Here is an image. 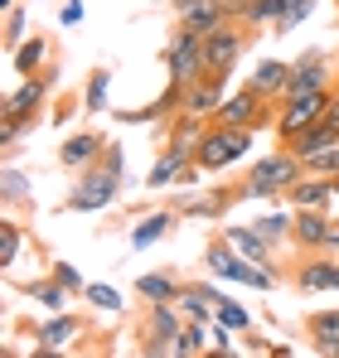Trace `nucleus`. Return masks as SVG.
Returning a JSON list of instances; mask_svg holds the SVG:
<instances>
[{"instance_id":"nucleus-1","label":"nucleus","mask_w":339,"mask_h":358,"mask_svg":"<svg viewBox=\"0 0 339 358\" xmlns=\"http://www.w3.org/2000/svg\"><path fill=\"white\" fill-rule=\"evenodd\" d=\"M204 262H209V276H219V281H237V286H252V291H277V286H282V271H277V266L247 262L228 238L214 242V247L204 252Z\"/></svg>"},{"instance_id":"nucleus-2","label":"nucleus","mask_w":339,"mask_h":358,"mask_svg":"<svg viewBox=\"0 0 339 358\" xmlns=\"http://www.w3.org/2000/svg\"><path fill=\"white\" fill-rule=\"evenodd\" d=\"M296 179H305V160H300L296 150H277V155H267V160L247 175L242 189H228V194H233V203H237V199H277Z\"/></svg>"},{"instance_id":"nucleus-3","label":"nucleus","mask_w":339,"mask_h":358,"mask_svg":"<svg viewBox=\"0 0 339 358\" xmlns=\"http://www.w3.org/2000/svg\"><path fill=\"white\" fill-rule=\"evenodd\" d=\"M247 145H252V126H214V131H204V141L194 150V165L204 175L228 170V165H237L247 155Z\"/></svg>"},{"instance_id":"nucleus-4","label":"nucleus","mask_w":339,"mask_h":358,"mask_svg":"<svg viewBox=\"0 0 339 358\" xmlns=\"http://www.w3.org/2000/svg\"><path fill=\"white\" fill-rule=\"evenodd\" d=\"M165 68H170V83L174 87H194L199 78H209V59H204V34L194 29H174L165 44Z\"/></svg>"},{"instance_id":"nucleus-5","label":"nucleus","mask_w":339,"mask_h":358,"mask_svg":"<svg viewBox=\"0 0 339 358\" xmlns=\"http://www.w3.org/2000/svg\"><path fill=\"white\" fill-rule=\"evenodd\" d=\"M116 194H121V175H112L107 165H92V170H78V184L68 189L63 208L68 213H102L116 203Z\"/></svg>"},{"instance_id":"nucleus-6","label":"nucleus","mask_w":339,"mask_h":358,"mask_svg":"<svg viewBox=\"0 0 339 358\" xmlns=\"http://www.w3.org/2000/svg\"><path fill=\"white\" fill-rule=\"evenodd\" d=\"M330 112V87H315V92H296V97H282L277 102V131H282L286 141L296 136V131H305V126H315V121Z\"/></svg>"},{"instance_id":"nucleus-7","label":"nucleus","mask_w":339,"mask_h":358,"mask_svg":"<svg viewBox=\"0 0 339 358\" xmlns=\"http://www.w3.org/2000/svg\"><path fill=\"white\" fill-rule=\"evenodd\" d=\"M242 49H247V24H237V20H228V24L204 34V59H209L214 78H223L228 68L242 59Z\"/></svg>"},{"instance_id":"nucleus-8","label":"nucleus","mask_w":339,"mask_h":358,"mask_svg":"<svg viewBox=\"0 0 339 358\" xmlns=\"http://www.w3.org/2000/svg\"><path fill=\"white\" fill-rule=\"evenodd\" d=\"M184 324L189 320H184L179 300H151V310H146V354H170L174 349V334Z\"/></svg>"},{"instance_id":"nucleus-9","label":"nucleus","mask_w":339,"mask_h":358,"mask_svg":"<svg viewBox=\"0 0 339 358\" xmlns=\"http://www.w3.org/2000/svg\"><path fill=\"white\" fill-rule=\"evenodd\" d=\"M214 121L219 126H257V121H267V92H257L252 83L228 92L219 102V112H214Z\"/></svg>"},{"instance_id":"nucleus-10","label":"nucleus","mask_w":339,"mask_h":358,"mask_svg":"<svg viewBox=\"0 0 339 358\" xmlns=\"http://www.w3.org/2000/svg\"><path fill=\"white\" fill-rule=\"evenodd\" d=\"M291 238L310 252H339V223L325 218V208H296V228Z\"/></svg>"},{"instance_id":"nucleus-11","label":"nucleus","mask_w":339,"mask_h":358,"mask_svg":"<svg viewBox=\"0 0 339 358\" xmlns=\"http://www.w3.org/2000/svg\"><path fill=\"white\" fill-rule=\"evenodd\" d=\"M73 339H83V320L68 315V310H58V315H49V320L34 329V354H58V349H68Z\"/></svg>"},{"instance_id":"nucleus-12","label":"nucleus","mask_w":339,"mask_h":358,"mask_svg":"<svg viewBox=\"0 0 339 358\" xmlns=\"http://www.w3.org/2000/svg\"><path fill=\"white\" fill-rule=\"evenodd\" d=\"M102 150H107L102 136L73 131V136H63V145H58V165H68V170H92V165L102 160Z\"/></svg>"},{"instance_id":"nucleus-13","label":"nucleus","mask_w":339,"mask_h":358,"mask_svg":"<svg viewBox=\"0 0 339 358\" xmlns=\"http://www.w3.org/2000/svg\"><path fill=\"white\" fill-rule=\"evenodd\" d=\"M325 78H330V63H325V54H310V59L291 63L282 97H296V92H315V87H325ZM282 97H277V102H282Z\"/></svg>"},{"instance_id":"nucleus-14","label":"nucleus","mask_w":339,"mask_h":358,"mask_svg":"<svg viewBox=\"0 0 339 358\" xmlns=\"http://www.w3.org/2000/svg\"><path fill=\"white\" fill-rule=\"evenodd\" d=\"M339 145V126L330 117H320L315 126H305V131H296L291 141H286V150H296L300 160H310V155H320V150H330Z\"/></svg>"},{"instance_id":"nucleus-15","label":"nucleus","mask_w":339,"mask_h":358,"mask_svg":"<svg viewBox=\"0 0 339 358\" xmlns=\"http://www.w3.org/2000/svg\"><path fill=\"white\" fill-rule=\"evenodd\" d=\"M223 238L233 242V247H237L247 262H257V266H272V247H277V242H267L262 233H257V228H252V223H228Z\"/></svg>"},{"instance_id":"nucleus-16","label":"nucleus","mask_w":339,"mask_h":358,"mask_svg":"<svg viewBox=\"0 0 339 358\" xmlns=\"http://www.w3.org/2000/svg\"><path fill=\"white\" fill-rule=\"evenodd\" d=\"M219 102H223V78H199L194 87H184V107L179 112H189V117H214L219 112Z\"/></svg>"},{"instance_id":"nucleus-17","label":"nucleus","mask_w":339,"mask_h":358,"mask_svg":"<svg viewBox=\"0 0 339 358\" xmlns=\"http://www.w3.org/2000/svg\"><path fill=\"white\" fill-rule=\"evenodd\" d=\"M286 199H291V208H325V203H335V179L305 175L286 189Z\"/></svg>"},{"instance_id":"nucleus-18","label":"nucleus","mask_w":339,"mask_h":358,"mask_svg":"<svg viewBox=\"0 0 339 358\" xmlns=\"http://www.w3.org/2000/svg\"><path fill=\"white\" fill-rule=\"evenodd\" d=\"M44 63H49V39L44 34H29L15 54H10V68L20 73V78H34V73H44Z\"/></svg>"},{"instance_id":"nucleus-19","label":"nucleus","mask_w":339,"mask_h":358,"mask_svg":"<svg viewBox=\"0 0 339 358\" xmlns=\"http://www.w3.org/2000/svg\"><path fill=\"white\" fill-rule=\"evenodd\" d=\"M305 329H310V339H315V354L339 358V310H320V315H310Z\"/></svg>"},{"instance_id":"nucleus-20","label":"nucleus","mask_w":339,"mask_h":358,"mask_svg":"<svg viewBox=\"0 0 339 358\" xmlns=\"http://www.w3.org/2000/svg\"><path fill=\"white\" fill-rule=\"evenodd\" d=\"M300 291H339V262H305L296 271Z\"/></svg>"},{"instance_id":"nucleus-21","label":"nucleus","mask_w":339,"mask_h":358,"mask_svg":"<svg viewBox=\"0 0 339 358\" xmlns=\"http://www.w3.org/2000/svg\"><path fill=\"white\" fill-rule=\"evenodd\" d=\"M233 15L223 10V0H204V5H194L189 15H179V24L184 29H194V34H209V29H219V24H228Z\"/></svg>"},{"instance_id":"nucleus-22","label":"nucleus","mask_w":339,"mask_h":358,"mask_svg":"<svg viewBox=\"0 0 339 358\" xmlns=\"http://www.w3.org/2000/svg\"><path fill=\"white\" fill-rule=\"evenodd\" d=\"M286 73H291V63H282V59H262L257 68H252V87L257 92H267V97H282V87H286Z\"/></svg>"},{"instance_id":"nucleus-23","label":"nucleus","mask_w":339,"mask_h":358,"mask_svg":"<svg viewBox=\"0 0 339 358\" xmlns=\"http://www.w3.org/2000/svg\"><path fill=\"white\" fill-rule=\"evenodd\" d=\"M25 291H29V300H34V305H44L49 315L68 310V300H73V291H68V286H58L54 276H49V281H29Z\"/></svg>"},{"instance_id":"nucleus-24","label":"nucleus","mask_w":339,"mask_h":358,"mask_svg":"<svg viewBox=\"0 0 339 358\" xmlns=\"http://www.w3.org/2000/svg\"><path fill=\"white\" fill-rule=\"evenodd\" d=\"M282 15H286V0H247V10H242V20H237V24H247V29L272 24V34H277Z\"/></svg>"},{"instance_id":"nucleus-25","label":"nucleus","mask_w":339,"mask_h":358,"mask_svg":"<svg viewBox=\"0 0 339 358\" xmlns=\"http://www.w3.org/2000/svg\"><path fill=\"white\" fill-rule=\"evenodd\" d=\"M174 228V213H151V218H141L136 228H131V247L141 252V247H151V242H160Z\"/></svg>"},{"instance_id":"nucleus-26","label":"nucleus","mask_w":339,"mask_h":358,"mask_svg":"<svg viewBox=\"0 0 339 358\" xmlns=\"http://www.w3.org/2000/svg\"><path fill=\"white\" fill-rule=\"evenodd\" d=\"M136 296L141 300H179V281L165 276V271H146V276L136 281Z\"/></svg>"},{"instance_id":"nucleus-27","label":"nucleus","mask_w":339,"mask_h":358,"mask_svg":"<svg viewBox=\"0 0 339 358\" xmlns=\"http://www.w3.org/2000/svg\"><path fill=\"white\" fill-rule=\"evenodd\" d=\"M107 87H112V68H92V78L83 87V112H112L107 107Z\"/></svg>"},{"instance_id":"nucleus-28","label":"nucleus","mask_w":339,"mask_h":358,"mask_svg":"<svg viewBox=\"0 0 339 358\" xmlns=\"http://www.w3.org/2000/svg\"><path fill=\"white\" fill-rule=\"evenodd\" d=\"M252 228H257L267 242H286L291 228H296V213H262V218H252Z\"/></svg>"},{"instance_id":"nucleus-29","label":"nucleus","mask_w":339,"mask_h":358,"mask_svg":"<svg viewBox=\"0 0 339 358\" xmlns=\"http://www.w3.org/2000/svg\"><path fill=\"white\" fill-rule=\"evenodd\" d=\"M20 252H25V233H20V223H0V266L10 271L15 262H20Z\"/></svg>"},{"instance_id":"nucleus-30","label":"nucleus","mask_w":339,"mask_h":358,"mask_svg":"<svg viewBox=\"0 0 339 358\" xmlns=\"http://www.w3.org/2000/svg\"><path fill=\"white\" fill-rule=\"evenodd\" d=\"M0 199H5V208H15L20 199H29V175H25V170H15V165H5V179H0Z\"/></svg>"},{"instance_id":"nucleus-31","label":"nucleus","mask_w":339,"mask_h":358,"mask_svg":"<svg viewBox=\"0 0 339 358\" xmlns=\"http://www.w3.org/2000/svg\"><path fill=\"white\" fill-rule=\"evenodd\" d=\"M170 354H179V358H199V354H204V324H194V320H189V324H184L179 334H174V349H170Z\"/></svg>"},{"instance_id":"nucleus-32","label":"nucleus","mask_w":339,"mask_h":358,"mask_svg":"<svg viewBox=\"0 0 339 358\" xmlns=\"http://www.w3.org/2000/svg\"><path fill=\"white\" fill-rule=\"evenodd\" d=\"M83 300H88V305H92V310H107V315H116V310H121V305H126V300H121V291H116V286H88V291H83Z\"/></svg>"},{"instance_id":"nucleus-33","label":"nucleus","mask_w":339,"mask_h":358,"mask_svg":"<svg viewBox=\"0 0 339 358\" xmlns=\"http://www.w3.org/2000/svg\"><path fill=\"white\" fill-rule=\"evenodd\" d=\"M320 0H286V15L282 24H277V34H291V29H300V20H310V10H315Z\"/></svg>"},{"instance_id":"nucleus-34","label":"nucleus","mask_w":339,"mask_h":358,"mask_svg":"<svg viewBox=\"0 0 339 358\" xmlns=\"http://www.w3.org/2000/svg\"><path fill=\"white\" fill-rule=\"evenodd\" d=\"M25 39H29V34H25V10L15 5V10H5V54H15Z\"/></svg>"},{"instance_id":"nucleus-35","label":"nucleus","mask_w":339,"mask_h":358,"mask_svg":"<svg viewBox=\"0 0 339 358\" xmlns=\"http://www.w3.org/2000/svg\"><path fill=\"white\" fill-rule=\"evenodd\" d=\"M305 175L335 179V175H339V145H330V150H320V155H310V160H305Z\"/></svg>"},{"instance_id":"nucleus-36","label":"nucleus","mask_w":339,"mask_h":358,"mask_svg":"<svg viewBox=\"0 0 339 358\" xmlns=\"http://www.w3.org/2000/svg\"><path fill=\"white\" fill-rule=\"evenodd\" d=\"M219 324L237 329V334H247V329H252V315H247L242 305H233V300H219Z\"/></svg>"},{"instance_id":"nucleus-37","label":"nucleus","mask_w":339,"mask_h":358,"mask_svg":"<svg viewBox=\"0 0 339 358\" xmlns=\"http://www.w3.org/2000/svg\"><path fill=\"white\" fill-rule=\"evenodd\" d=\"M49 276H54L58 286H68L73 296H83V291H88V281L78 276V266H73V262H54V271H49Z\"/></svg>"},{"instance_id":"nucleus-38","label":"nucleus","mask_w":339,"mask_h":358,"mask_svg":"<svg viewBox=\"0 0 339 358\" xmlns=\"http://www.w3.org/2000/svg\"><path fill=\"white\" fill-rule=\"evenodd\" d=\"M58 20L73 29V24H83V0H63V10H58Z\"/></svg>"},{"instance_id":"nucleus-39","label":"nucleus","mask_w":339,"mask_h":358,"mask_svg":"<svg viewBox=\"0 0 339 358\" xmlns=\"http://www.w3.org/2000/svg\"><path fill=\"white\" fill-rule=\"evenodd\" d=\"M325 117H330V121L339 126V92H330V112H325Z\"/></svg>"},{"instance_id":"nucleus-40","label":"nucleus","mask_w":339,"mask_h":358,"mask_svg":"<svg viewBox=\"0 0 339 358\" xmlns=\"http://www.w3.org/2000/svg\"><path fill=\"white\" fill-rule=\"evenodd\" d=\"M5 10H15V0H0V15H5Z\"/></svg>"},{"instance_id":"nucleus-41","label":"nucleus","mask_w":339,"mask_h":358,"mask_svg":"<svg viewBox=\"0 0 339 358\" xmlns=\"http://www.w3.org/2000/svg\"><path fill=\"white\" fill-rule=\"evenodd\" d=\"M335 199H339V175H335Z\"/></svg>"}]
</instances>
